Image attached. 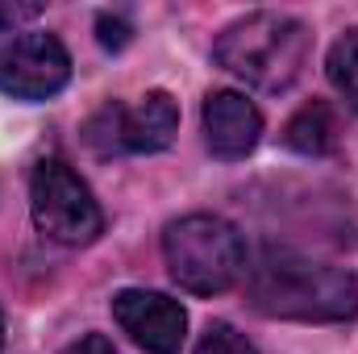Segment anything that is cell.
<instances>
[{
	"instance_id": "6da1fadb",
	"label": "cell",
	"mask_w": 358,
	"mask_h": 354,
	"mask_svg": "<svg viewBox=\"0 0 358 354\" xmlns=\"http://www.w3.org/2000/svg\"><path fill=\"white\" fill-rule=\"evenodd\" d=\"M246 300L255 313L279 321H346L358 317V275L271 250L250 271Z\"/></svg>"
},
{
	"instance_id": "7a4b0ae2",
	"label": "cell",
	"mask_w": 358,
	"mask_h": 354,
	"mask_svg": "<svg viewBox=\"0 0 358 354\" xmlns=\"http://www.w3.org/2000/svg\"><path fill=\"white\" fill-rule=\"evenodd\" d=\"M308 50H313V34L304 21L287 13H250L225 25V34L213 46V59L217 67L246 80L250 88L283 92L300 80Z\"/></svg>"
},
{
	"instance_id": "3957f363",
	"label": "cell",
	"mask_w": 358,
	"mask_h": 354,
	"mask_svg": "<svg viewBox=\"0 0 358 354\" xmlns=\"http://www.w3.org/2000/svg\"><path fill=\"white\" fill-rule=\"evenodd\" d=\"M163 255L171 279L192 296H221L246 271L242 234L213 213H192L171 221L163 234Z\"/></svg>"
},
{
	"instance_id": "277c9868",
	"label": "cell",
	"mask_w": 358,
	"mask_h": 354,
	"mask_svg": "<svg viewBox=\"0 0 358 354\" xmlns=\"http://www.w3.org/2000/svg\"><path fill=\"white\" fill-rule=\"evenodd\" d=\"M29 208L34 225L63 242V246H88L104 234V213L92 200L88 183L76 176L63 159H42L29 176Z\"/></svg>"
},
{
	"instance_id": "5b68a950",
	"label": "cell",
	"mask_w": 358,
	"mask_h": 354,
	"mask_svg": "<svg viewBox=\"0 0 358 354\" xmlns=\"http://www.w3.org/2000/svg\"><path fill=\"white\" fill-rule=\"evenodd\" d=\"M179 134V104L167 92H146L134 108L108 104L88 121V142L96 155H155L167 150Z\"/></svg>"
},
{
	"instance_id": "8992f818",
	"label": "cell",
	"mask_w": 358,
	"mask_h": 354,
	"mask_svg": "<svg viewBox=\"0 0 358 354\" xmlns=\"http://www.w3.org/2000/svg\"><path fill=\"white\" fill-rule=\"evenodd\" d=\"M71 80V55L55 34H17L0 42V92L17 100H50Z\"/></svg>"
},
{
	"instance_id": "52a82bcc",
	"label": "cell",
	"mask_w": 358,
	"mask_h": 354,
	"mask_svg": "<svg viewBox=\"0 0 358 354\" xmlns=\"http://www.w3.org/2000/svg\"><path fill=\"white\" fill-rule=\"evenodd\" d=\"M113 317L146 354H179L183 334H187L183 304L163 296V292H146V288L117 292L113 296Z\"/></svg>"
},
{
	"instance_id": "ba28073f",
	"label": "cell",
	"mask_w": 358,
	"mask_h": 354,
	"mask_svg": "<svg viewBox=\"0 0 358 354\" xmlns=\"http://www.w3.org/2000/svg\"><path fill=\"white\" fill-rule=\"evenodd\" d=\"M263 113L242 92H208L204 100V142L217 159H246L259 146Z\"/></svg>"
},
{
	"instance_id": "9c48e42d",
	"label": "cell",
	"mask_w": 358,
	"mask_h": 354,
	"mask_svg": "<svg viewBox=\"0 0 358 354\" xmlns=\"http://www.w3.org/2000/svg\"><path fill=\"white\" fill-rule=\"evenodd\" d=\"M283 142L300 155H329L338 146V117L325 100L304 104L287 125H283Z\"/></svg>"
},
{
	"instance_id": "30bf717a",
	"label": "cell",
	"mask_w": 358,
	"mask_h": 354,
	"mask_svg": "<svg viewBox=\"0 0 358 354\" xmlns=\"http://www.w3.org/2000/svg\"><path fill=\"white\" fill-rule=\"evenodd\" d=\"M325 67H329V84L346 96L350 108H358V29L342 34V38L334 42Z\"/></svg>"
},
{
	"instance_id": "8fae6325",
	"label": "cell",
	"mask_w": 358,
	"mask_h": 354,
	"mask_svg": "<svg viewBox=\"0 0 358 354\" xmlns=\"http://www.w3.org/2000/svg\"><path fill=\"white\" fill-rule=\"evenodd\" d=\"M196 354H259V351H255V342H250L246 334H238L234 325L217 321V325L204 330V338H200Z\"/></svg>"
},
{
	"instance_id": "7c38bea8",
	"label": "cell",
	"mask_w": 358,
	"mask_h": 354,
	"mask_svg": "<svg viewBox=\"0 0 358 354\" xmlns=\"http://www.w3.org/2000/svg\"><path fill=\"white\" fill-rule=\"evenodd\" d=\"M96 29H100V46H104V50H121V46L129 42V25H125L121 17H108V13H104V17L96 21Z\"/></svg>"
},
{
	"instance_id": "4fadbf2b",
	"label": "cell",
	"mask_w": 358,
	"mask_h": 354,
	"mask_svg": "<svg viewBox=\"0 0 358 354\" xmlns=\"http://www.w3.org/2000/svg\"><path fill=\"white\" fill-rule=\"evenodd\" d=\"M63 354H117L113 351V342L108 338H100V334H88V338H80V342H71Z\"/></svg>"
},
{
	"instance_id": "5bb4252c",
	"label": "cell",
	"mask_w": 358,
	"mask_h": 354,
	"mask_svg": "<svg viewBox=\"0 0 358 354\" xmlns=\"http://www.w3.org/2000/svg\"><path fill=\"white\" fill-rule=\"evenodd\" d=\"M0 342H4V313H0Z\"/></svg>"
}]
</instances>
